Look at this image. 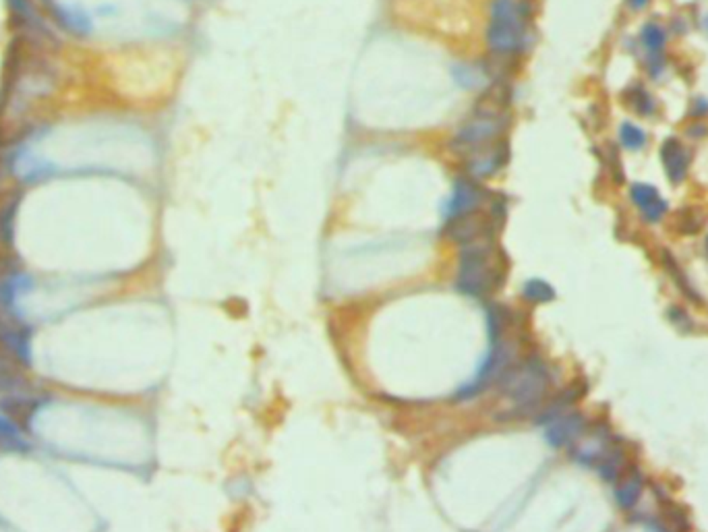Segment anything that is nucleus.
I'll return each instance as SVG.
<instances>
[{"label":"nucleus","instance_id":"obj_6","mask_svg":"<svg viewBox=\"0 0 708 532\" xmlns=\"http://www.w3.org/2000/svg\"><path fill=\"white\" fill-rule=\"evenodd\" d=\"M0 348L13 354L21 365L32 363V327L19 315L0 313Z\"/></svg>","mask_w":708,"mask_h":532},{"label":"nucleus","instance_id":"obj_18","mask_svg":"<svg viewBox=\"0 0 708 532\" xmlns=\"http://www.w3.org/2000/svg\"><path fill=\"white\" fill-rule=\"evenodd\" d=\"M622 143H624L628 150H640V148L646 143V135H644L638 126H633L630 122H626V124L622 126Z\"/></svg>","mask_w":708,"mask_h":532},{"label":"nucleus","instance_id":"obj_14","mask_svg":"<svg viewBox=\"0 0 708 532\" xmlns=\"http://www.w3.org/2000/svg\"><path fill=\"white\" fill-rule=\"evenodd\" d=\"M642 487H644V481H642V476L633 470L632 474H628L626 476V481L617 487V493H615V497H617V503L624 507V510H628V507H633L636 505V501L640 499V495H642Z\"/></svg>","mask_w":708,"mask_h":532},{"label":"nucleus","instance_id":"obj_1","mask_svg":"<svg viewBox=\"0 0 708 532\" xmlns=\"http://www.w3.org/2000/svg\"><path fill=\"white\" fill-rule=\"evenodd\" d=\"M506 280L503 261L495 249V238H481L462 247L456 273V288L472 299L495 292Z\"/></svg>","mask_w":708,"mask_h":532},{"label":"nucleus","instance_id":"obj_19","mask_svg":"<svg viewBox=\"0 0 708 532\" xmlns=\"http://www.w3.org/2000/svg\"><path fill=\"white\" fill-rule=\"evenodd\" d=\"M630 104L638 115H650L652 110V100L644 89H633L630 93Z\"/></svg>","mask_w":708,"mask_h":532},{"label":"nucleus","instance_id":"obj_8","mask_svg":"<svg viewBox=\"0 0 708 532\" xmlns=\"http://www.w3.org/2000/svg\"><path fill=\"white\" fill-rule=\"evenodd\" d=\"M27 387L30 383L21 371V363L4 348H0V396H21L27 391Z\"/></svg>","mask_w":708,"mask_h":532},{"label":"nucleus","instance_id":"obj_3","mask_svg":"<svg viewBox=\"0 0 708 532\" xmlns=\"http://www.w3.org/2000/svg\"><path fill=\"white\" fill-rule=\"evenodd\" d=\"M501 379L508 400L516 406V410H520L539 406L551 383V373L543 358L530 356L516 369H510Z\"/></svg>","mask_w":708,"mask_h":532},{"label":"nucleus","instance_id":"obj_5","mask_svg":"<svg viewBox=\"0 0 708 532\" xmlns=\"http://www.w3.org/2000/svg\"><path fill=\"white\" fill-rule=\"evenodd\" d=\"M464 160H466V170H468L466 176L475 181H483V179L495 176L499 170H503V166L510 160V148L506 141L499 139L491 145L464 153Z\"/></svg>","mask_w":708,"mask_h":532},{"label":"nucleus","instance_id":"obj_24","mask_svg":"<svg viewBox=\"0 0 708 532\" xmlns=\"http://www.w3.org/2000/svg\"><path fill=\"white\" fill-rule=\"evenodd\" d=\"M707 249H708V240H707Z\"/></svg>","mask_w":708,"mask_h":532},{"label":"nucleus","instance_id":"obj_23","mask_svg":"<svg viewBox=\"0 0 708 532\" xmlns=\"http://www.w3.org/2000/svg\"><path fill=\"white\" fill-rule=\"evenodd\" d=\"M704 27H707V32H708V17L704 19Z\"/></svg>","mask_w":708,"mask_h":532},{"label":"nucleus","instance_id":"obj_15","mask_svg":"<svg viewBox=\"0 0 708 532\" xmlns=\"http://www.w3.org/2000/svg\"><path fill=\"white\" fill-rule=\"evenodd\" d=\"M622 466H624L622 452L615 450V448H609V452L598 462V472L605 481H615L622 472Z\"/></svg>","mask_w":708,"mask_h":532},{"label":"nucleus","instance_id":"obj_10","mask_svg":"<svg viewBox=\"0 0 708 532\" xmlns=\"http://www.w3.org/2000/svg\"><path fill=\"white\" fill-rule=\"evenodd\" d=\"M44 2H46V6L50 8L52 17H54L65 30L73 32L77 36H85V34H89V30H91V21H89V17H87L83 11L54 4L52 0H44Z\"/></svg>","mask_w":708,"mask_h":532},{"label":"nucleus","instance_id":"obj_7","mask_svg":"<svg viewBox=\"0 0 708 532\" xmlns=\"http://www.w3.org/2000/svg\"><path fill=\"white\" fill-rule=\"evenodd\" d=\"M586 429V420L582 415L578 413H569V415H553L551 418H547V441L555 448L567 446L574 439H578Z\"/></svg>","mask_w":708,"mask_h":532},{"label":"nucleus","instance_id":"obj_4","mask_svg":"<svg viewBox=\"0 0 708 532\" xmlns=\"http://www.w3.org/2000/svg\"><path fill=\"white\" fill-rule=\"evenodd\" d=\"M484 201H487V190L479 185V181L470 176H458L453 181L451 195L447 199L444 218L446 222H453L458 218L470 216L483 207Z\"/></svg>","mask_w":708,"mask_h":532},{"label":"nucleus","instance_id":"obj_20","mask_svg":"<svg viewBox=\"0 0 708 532\" xmlns=\"http://www.w3.org/2000/svg\"><path fill=\"white\" fill-rule=\"evenodd\" d=\"M694 214H696V212H688V214H686L688 220H683V222L679 224L683 232H698V228L702 226V216L694 220Z\"/></svg>","mask_w":708,"mask_h":532},{"label":"nucleus","instance_id":"obj_21","mask_svg":"<svg viewBox=\"0 0 708 532\" xmlns=\"http://www.w3.org/2000/svg\"><path fill=\"white\" fill-rule=\"evenodd\" d=\"M694 115H707L708 112V102L707 100H696V104H694Z\"/></svg>","mask_w":708,"mask_h":532},{"label":"nucleus","instance_id":"obj_13","mask_svg":"<svg viewBox=\"0 0 708 532\" xmlns=\"http://www.w3.org/2000/svg\"><path fill=\"white\" fill-rule=\"evenodd\" d=\"M0 448L11 450V452H27L32 446L23 437L21 429L11 417L0 415Z\"/></svg>","mask_w":708,"mask_h":532},{"label":"nucleus","instance_id":"obj_11","mask_svg":"<svg viewBox=\"0 0 708 532\" xmlns=\"http://www.w3.org/2000/svg\"><path fill=\"white\" fill-rule=\"evenodd\" d=\"M661 160L671 181L681 183L688 172V153L681 148V143L675 139H667L665 145L661 148Z\"/></svg>","mask_w":708,"mask_h":532},{"label":"nucleus","instance_id":"obj_12","mask_svg":"<svg viewBox=\"0 0 708 532\" xmlns=\"http://www.w3.org/2000/svg\"><path fill=\"white\" fill-rule=\"evenodd\" d=\"M8 6H11V11H13V17L17 19V23H19L21 27H25V30L34 32V34L41 36V38L52 39L50 32L44 27L41 19L37 17V13L34 11V8H32L30 0H8Z\"/></svg>","mask_w":708,"mask_h":532},{"label":"nucleus","instance_id":"obj_9","mask_svg":"<svg viewBox=\"0 0 708 532\" xmlns=\"http://www.w3.org/2000/svg\"><path fill=\"white\" fill-rule=\"evenodd\" d=\"M632 199L648 222H659L667 212V203L661 199V195L650 185H633Z\"/></svg>","mask_w":708,"mask_h":532},{"label":"nucleus","instance_id":"obj_16","mask_svg":"<svg viewBox=\"0 0 708 532\" xmlns=\"http://www.w3.org/2000/svg\"><path fill=\"white\" fill-rule=\"evenodd\" d=\"M524 297L532 303H549L555 299L553 288L543 280H530L524 284Z\"/></svg>","mask_w":708,"mask_h":532},{"label":"nucleus","instance_id":"obj_17","mask_svg":"<svg viewBox=\"0 0 708 532\" xmlns=\"http://www.w3.org/2000/svg\"><path fill=\"white\" fill-rule=\"evenodd\" d=\"M642 44L646 46V50H648L650 54L661 52V50H663V44H665V34H663V30L657 27V25H646V27L642 30Z\"/></svg>","mask_w":708,"mask_h":532},{"label":"nucleus","instance_id":"obj_2","mask_svg":"<svg viewBox=\"0 0 708 532\" xmlns=\"http://www.w3.org/2000/svg\"><path fill=\"white\" fill-rule=\"evenodd\" d=\"M530 6L524 0H493L487 25V46L499 56H516L530 44Z\"/></svg>","mask_w":708,"mask_h":532},{"label":"nucleus","instance_id":"obj_22","mask_svg":"<svg viewBox=\"0 0 708 532\" xmlns=\"http://www.w3.org/2000/svg\"><path fill=\"white\" fill-rule=\"evenodd\" d=\"M628 4H630L632 8H636V11H640V8H644V6L648 4V0H628Z\"/></svg>","mask_w":708,"mask_h":532}]
</instances>
